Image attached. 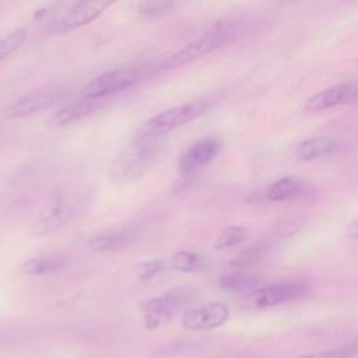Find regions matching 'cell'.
<instances>
[{
	"label": "cell",
	"instance_id": "obj_1",
	"mask_svg": "<svg viewBox=\"0 0 358 358\" xmlns=\"http://www.w3.org/2000/svg\"><path fill=\"white\" fill-rule=\"evenodd\" d=\"M92 200L90 187H63L55 190L41 207L32 232L35 235L52 234L87 210Z\"/></svg>",
	"mask_w": 358,
	"mask_h": 358
},
{
	"label": "cell",
	"instance_id": "obj_2",
	"mask_svg": "<svg viewBox=\"0 0 358 358\" xmlns=\"http://www.w3.org/2000/svg\"><path fill=\"white\" fill-rule=\"evenodd\" d=\"M158 148L159 145L154 137L140 134L113 159L109 168V176L120 183L137 180L155 162Z\"/></svg>",
	"mask_w": 358,
	"mask_h": 358
},
{
	"label": "cell",
	"instance_id": "obj_3",
	"mask_svg": "<svg viewBox=\"0 0 358 358\" xmlns=\"http://www.w3.org/2000/svg\"><path fill=\"white\" fill-rule=\"evenodd\" d=\"M236 28L229 22L218 24L166 57L161 63V69L171 70L193 63L211 53L213 50L221 48L222 45L231 42L236 36Z\"/></svg>",
	"mask_w": 358,
	"mask_h": 358
},
{
	"label": "cell",
	"instance_id": "obj_4",
	"mask_svg": "<svg viewBox=\"0 0 358 358\" xmlns=\"http://www.w3.org/2000/svg\"><path fill=\"white\" fill-rule=\"evenodd\" d=\"M210 108V102L206 99H196L186 103L176 105L166 110L157 113L150 117L141 127V136L147 137H158L172 130L182 127L192 120L197 119Z\"/></svg>",
	"mask_w": 358,
	"mask_h": 358
},
{
	"label": "cell",
	"instance_id": "obj_5",
	"mask_svg": "<svg viewBox=\"0 0 358 358\" xmlns=\"http://www.w3.org/2000/svg\"><path fill=\"white\" fill-rule=\"evenodd\" d=\"M143 70L138 67H120L105 71L90 80L83 87V96L91 99H103L110 94L126 90L140 81Z\"/></svg>",
	"mask_w": 358,
	"mask_h": 358
},
{
	"label": "cell",
	"instance_id": "obj_6",
	"mask_svg": "<svg viewBox=\"0 0 358 358\" xmlns=\"http://www.w3.org/2000/svg\"><path fill=\"white\" fill-rule=\"evenodd\" d=\"M69 95H70V90L62 85L38 88L17 98L6 109V116L8 119L27 117L59 103L60 101L66 99Z\"/></svg>",
	"mask_w": 358,
	"mask_h": 358
},
{
	"label": "cell",
	"instance_id": "obj_7",
	"mask_svg": "<svg viewBox=\"0 0 358 358\" xmlns=\"http://www.w3.org/2000/svg\"><path fill=\"white\" fill-rule=\"evenodd\" d=\"M306 291V285L302 282L291 281V282H278L267 287H259L250 292H248L241 305L243 309L256 310L266 309L275 305H281L289 301H294L303 295Z\"/></svg>",
	"mask_w": 358,
	"mask_h": 358
},
{
	"label": "cell",
	"instance_id": "obj_8",
	"mask_svg": "<svg viewBox=\"0 0 358 358\" xmlns=\"http://www.w3.org/2000/svg\"><path fill=\"white\" fill-rule=\"evenodd\" d=\"M190 299V295L185 289H171L166 294L145 299L140 303V309L144 312L145 324L148 329H155L172 319V316L183 308Z\"/></svg>",
	"mask_w": 358,
	"mask_h": 358
},
{
	"label": "cell",
	"instance_id": "obj_9",
	"mask_svg": "<svg viewBox=\"0 0 358 358\" xmlns=\"http://www.w3.org/2000/svg\"><path fill=\"white\" fill-rule=\"evenodd\" d=\"M229 317V308L222 302H211L189 309L182 316V324L189 330H211L224 324Z\"/></svg>",
	"mask_w": 358,
	"mask_h": 358
},
{
	"label": "cell",
	"instance_id": "obj_10",
	"mask_svg": "<svg viewBox=\"0 0 358 358\" xmlns=\"http://www.w3.org/2000/svg\"><path fill=\"white\" fill-rule=\"evenodd\" d=\"M221 143L215 137H206L193 143L179 159V171L192 175L194 171L210 164L220 152Z\"/></svg>",
	"mask_w": 358,
	"mask_h": 358
},
{
	"label": "cell",
	"instance_id": "obj_11",
	"mask_svg": "<svg viewBox=\"0 0 358 358\" xmlns=\"http://www.w3.org/2000/svg\"><path fill=\"white\" fill-rule=\"evenodd\" d=\"M112 3L110 1H81L73 4L56 22L57 31H70L96 20Z\"/></svg>",
	"mask_w": 358,
	"mask_h": 358
},
{
	"label": "cell",
	"instance_id": "obj_12",
	"mask_svg": "<svg viewBox=\"0 0 358 358\" xmlns=\"http://www.w3.org/2000/svg\"><path fill=\"white\" fill-rule=\"evenodd\" d=\"M357 94V84L355 81L341 83L326 90H322L313 94L305 103V109L309 112H320L337 105L345 103L355 98Z\"/></svg>",
	"mask_w": 358,
	"mask_h": 358
},
{
	"label": "cell",
	"instance_id": "obj_13",
	"mask_svg": "<svg viewBox=\"0 0 358 358\" xmlns=\"http://www.w3.org/2000/svg\"><path fill=\"white\" fill-rule=\"evenodd\" d=\"M340 148V140L334 136H316L301 141L295 154L302 161H313L333 155Z\"/></svg>",
	"mask_w": 358,
	"mask_h": 358
},
{
	"label": "cell",
	"instance_id": "obj_14",
	"mask_svg": "<svg viewBox=\"0 0 358 358\" xmlns=\"http://www.w3.org/2000/svg\"><path fill=\"white\" fill-rule=\"evenodd\" d=\"M102 99H91L81 96L80 99L71 101L63 105L52 117V123L56 126H64L73 122H77L101 108Z\"/></svg>",
	"mask_w": 358,
	"mask_h": 358
},
{
	"label": "cell",
	"instance_id": "obj_15",
	"mask_svg": "<svg viewBox=\"0 0 358 358\" xmlns=\"http://www.w3.org/2000/svg\"><path fill=\"white\" fill-rule=\"evenodd\" d=\"M133 239V232L127 228L108 229L94 235L88 242L87 248L94 252H115L126 248Z\"/></svg>",
	"mask_w": 358,
	"mask_h": 358
},
{
	"label": "cell",
	"instance_id": "obj_16",
	"mask_svg": "<svg viewBox=\"0 0 358 358\" xmlns=\"http://www.w3.org/2000/svg\"><path fill=\"white\" fill-rule=\"evenodd\" d=\"M306 190V185L295 176H282L270 183L264 190L268 201H287L301 196Z\"/></svg>",
	"mask_w": 358,
	"mask_h": 358
},
{
	"label": "cell",
	"instance_id": "obj_17",
	"mask_svg": "<svg viewBox=\"0 0 358 358\" xmlns=\"http://www.w3.org/2000/svg\"><path fill=\"white\" fill-rule=\"evenodd\" d=\"M67 264V259L62 255H46L28 259L22 263L21 270L28 275H45L63 270Z\"/></svg>",
	"mask_w": 358,
	"mask_h": 358
},
{
	"label": "cell",
	"instance_id": "obj_18",
	"mask_svg": "<svg viewBox=\"0 0 358 358\" xmlns=\"http://www.w3.org/2000/svg\"><path fill=\"white\" fill-rule=\"evenodd\" d=\"M263 282V278L256 274L234 271L222 275L218 281L220 287L228 292H241V291H253L259 288Z\"/></svg>",
	"mask_w": 358,
	"mask_h": 358
},
{
	"label": "cell",
	"instance_id": "obj_19",
	"mask_svg": "<svg viewBox=\"0 0 358 358\" xmlns=\"http://www.w3.org/2000/svg\"><path fill=\"white\" fill-rule=\"evenodd\" d=\"M172 267L180 273H196L206 267V260L201 255L189 250H180L172 257Z\"/></svg>",
	"mask_w": 358,
	"mask_h": 358
},
{
	"label": "cell",
	"instance_id": "obj_20",
	"mask_svg": "<svg viewBox=\"0 0 358 358\" xmlns=\"http://www.w3.org/2000/svg\"><path fill=\"white\" fill-rule=\"evenodd\" d=\"M246 236H248L246 228L241 225H229L220 231V234L215 238L214 246L217 250L231 249L234 246L241 245L246 239Z\"/></svg>",
	"mask_w": 358,
	"mask_h": 358
},
{
	"label": "cell",
	"instance_id": "obj_21",
	"mask_svg": "<svg viewBox=\"0 0 358 358\" xmlns=\"http://www.w3.org/2000/svg\"><path fill=\"white\" fill-rule=\"evenodd\" d=\"M266 249H267V246L264 243H253L249 248L243 249L241 253H238L229 262V266L234 268H246V267L257 263L266 253Z\"/></svg>",
	"mask_w": 358,
	"mask_h": 358
},
{
	"label": "cell",
	"instance_id": "obj_22",
	"mask_svg": "<svg viewBox=\"0 0 358 358\" xmlns=\"http://www.w3.org/2000/svg\"><path fill=\"white\" fill-rule=\"evenodd\" d=\"M176 7H179L176 1H141L137 6V11L145 18H159L173 13Z\"/></svg>",
	"mask_w": 358,
	"mask_h": 358
},
{
	"label": "cell",
	"instance_id": "obj_23",
	"mask_svg": "<svg viewBox=\"0 0 358 358\" xmlns=\"http://www.w3.org/2000/svg\"><path fill=\"white\" fill-rule=\"evenodd\" d=\"M27 36V31L22 27L14 28L8 34L0 38V62L14 53L24 42Z\"/></svg>",
	"mask_w": 358,
	"mask_h": 358
},
{
	"label": "cell",
	"instance_id": "obj_24",
	"mask_svg": "<svg viewBox=\"0 0 358 358\" xmlns=\"http://www.w3.org/2000/svg\"><path fill=\"white\" fill-rule=\"evenodd\" d=\"M165 267L164 260L161 259H152L148 262H143L134 267V274L138 280H150L155 275H158Z\"/></svg>",
	"mask_w": 358,
	"mask_h": 358
},
{
	"label": "cell",
	"instance_id": "obj_25",
	"mask_svg": "<svg viewBox=\"0 0 358 358\" xmlns=\"http://www.w3.org/2000/svg\"><path fill=\"white\" fill-rule=\"evenodd\" d=\"M357 347L350 345L344 348H337V350H329V351H322V352H315V354H305L299 355L296 358H357Z\"/></svg>",
	"mask_w": 358,
	"mask_h": 358
},
{
	"label": "cell",
	"instance_id": "obj_26",
	"mask_svg": "<svg viewBox=\"0 0 358 358\" xmlns=\"http://www.w3.org/2000/svg\"><path fill=\"white\" fill-rule=\"evenodd\" d=\"M355 235H357L355 222H351V224H350V236H351V238H355Z\"/></svg>",
	"mask_w": 358,
	"mask_h": 358
}]
</instances>
